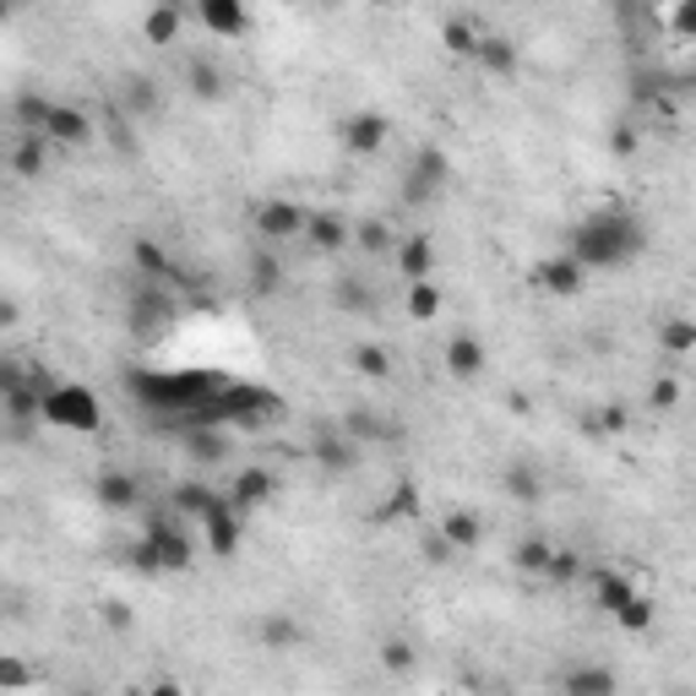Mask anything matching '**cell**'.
Here are the masks:
<instances>
[{"label": "cell", "instance_id": "603a6c76", "mask_svg": "<svg viewBox=\"0 0 696 696\" xmlns=\"http://www.w3.org/2000/svg\"><path fill=\"white\" fill-rule=\"evenodd\" d=\"M180 28H186V11H180L175 0H158V6H147V17H142L147 44H175V39H180Z\"/></svg>", "mask_w": 696, "mask_h": 696}, {"label": "cell", "instance_id": "ba28073f", "mask_svg": "<svg viewBox=\"0 0 696 696\" xmlns=\"http://www.w3.org/2000/svg\"><path fill=\"white\" fill-rule=\"evenodd\" d=\"M337 136H343V147H349V153L371 158V153H381V147H386V136H392V121H386L381 110H354V115H343Z\"/></svg>", "mask_w": 696, "mask_h": 696}, {"label": "cell", "instance_id": "7a4b0ae2", "mask_svg": "<svg viewBox=\"0 0 696 696\" xmlns=\"http://www.w3.org/2000/svg\"><path fill=\"white\" fill-rule=\"evenodd\" d=\"M131 571L142 576H158V571H190L196 567V539H190V522H180L175 511L169 517H147L142 522V539L126 544Z\"/></svg>", "mask_w": 696, "mask_h": 696}, {"label": "cell", "instance_id": "d6a6232c", "mask_svg": "<svg viewBox=\"0 0 696 696\" xmlns=\"http://www.w3.org/2000/svg\"><path fill=\"white\" fill-rule=\"evenodd\" d=\"M474 61L485 65V71H496V76H507V71H517V44L511 39H485Z\"/></svg>", "mask_w": 696, "mask_h": 696}, {"label": "cell", "instance_id": "f6af8a7d", "mask_svg": "<svg viewBox=\"0 0 696 696\" xmlns=\"http://www.w3.org/2000/svg\"><path fill=\"white\" fill-rule=\"evenodd\" d=\"M147 696H186L180 681H158V686H147Z\"/></svg>", "mask_w": 696, "mask_h": 696}, {"label": "cell", "instance_id": "74e56055", "mask_svg": "<svg viewBox=\"0 0 696 696\" xmlns=\"http://www.w3.org/2000/svg\"><path fill=\"white\" fill-rule=\"evenodd\" d=\"M131 261H136L142 272H153V278H158V272L169 267V261H164V251H158L153 240H131Z\"/></svg>", "mask_w": 696, "mask_h": 696}, {"label": "cell", "instance_id": "2e32d148", "mask_svg": "<svg viewBox=\"0 0 696 696\" xmlns=\"http://www.w3.org/2000/svg\"><path fill=\"white\" fill-rule=\"evenodd\" d=\"M186 87L201 98V104H218V98L229 93V76H224V65L212 61V55H190L186 61Z\"/></svg>", "mask_w": 696, "mask_h": 696}, {"label": "cell", "instance_id": "d6986e66", "mask_svg": "<svg viewBox=\"0 0 696 696\" xmlns=\"http://www.w3.org/2000/svg\"><path fill=\"white\" fill-rule=\"evenodd\" d=\"M180 451H186L196 468H218V463H229L235 442H229L224 430H186V436H180Z\"/></svg>", "mask_w": 696, "mask_h": 696}, {"label": "cell", "instance_id": "4dcf8cb0", "mask_svg": "<svg viewBox=\"0 0 696 696\" xmlns=\"http://www.w3.org/2000/svg\"><path fill=\"white\" fill-rule=\"evenodd\" d=\"M485 39H490V33H485L479 22H468V17H451V22H446V50H451V55H479Z\"/></svg>", "mask_w": 696, "mask_h": 696}, {"label": "cell", "instance_id": "e0dca14e", "mask_svg": "<svg viewBox=\"0 0 696 696\" xmlns=\"http://www.w3.org/2000/svg\"><path fill=\"white\" fill-rule=\"evenodd\" d=\"M593 593H599V610H610V621H615L626 604H636V599H642L632 576H626V571H610V567L593 571Z\"/></svg>", "mask_w": 696, "mask_h": 696}, {"label": "cell", "instance_id": "277c9868", "mask_svg": "<svg viewBox=\"0 0 696 696\" xmlns=\"http://www.w3.org/2000/svg\"><path fill=\"white\" fill-rule=\"evenodd\" d=\"M305 218H311V207H300V201H289V196H267V201H256L251 207V224L261 240H300L305 235Z\"/></svg>", "mask_w": 696, "mask_h": 696}, {"label": "cell", "instance_id": "7dc6e473", "mask_svg": "<svg viewBox=\"0 0 696 696\" xmlns=\"http://www.w3.org/2000/svg\"><path fill=\"white\" fill-rule=\"evenodd\" d=\"M681 696H686V692H681Z\"/></svg>", "mask_w": 696, "mask_h": 696}, {"label": "cell", "instance_id": "ab89813d", "mask_svg": "<svg viewBox=\"0 0 696 696\" xmlns=\"http://www.w3.org/2000/svg\"><path fill=\"white\" fill-rule=\"evenodd\" d=\"M669 28H675L681 39H696V0H681V6L669 11Z\"/></svg>", "mask_w": 696, "mask_h": 696}, {"label": "cell", "instance_id": "836d02e7", "mask_svg": "<svg viewBox=\"0 0 696 696\" xmlns=\"http://www.w3.org/2000/svg\"><path fill=\"white\" fill-rule=\"evenodd\" d=\"M381 669H386V675H408V669H414V642L386 636V642H381Z\"/></svg>", "mask_w": 696, "mask_h": 696}, {"label": "cell", "instance_id": "ffe728a7", "mask_svg": "<svg viewBox=\"0 0 696 696\" xmlns=\"http://www.w3.org/2000/svg\"><path fill=\"white\" fill-rule=\"evenodd\" d=\"M256 636H261V647H267V653H294V647L305 642V626H300L294 615L272 610V615H261V626H256Z\"/></svg>", "mask_w": 696, "mask_h": 696}, {"label": "cell", "instance_id": "5bb4252c", "mask_svg": "<svg viewBox=\"0 0 696 696\" xmlns=\"http://www.w3.org/2000/svg\"><path fill=\"white\" fill-rule=\"evenodd\" d=\"M442 360H446V376H451V381H479V376H485V343H479L474 332L446 337Z\"/></svg>", "mask_w": 696, "mask_h": 696}, {"label": "cell", "instance_id": "44dd1931", "mask_svg": "<svg viewBox=\"0 0 696 696\" xmlns=\"http://www.w3.org/2000/svg\"><path fill=\"white\" fill-rule=\"evenodd\" d=\"M218 507V490L212 485H201V479H190V485H175V496H169V511L180 517V522H196L201 528V517Z\"/></svg>", "mask_w": 696, "mask_h": 696}, {"label": "cell", "instance_id": "9a60e30c", "mask_svg": "<svg viewBox=\"0 0 696 696\" xmlns=\"http://www.w3.org/2000/svg\"><path fill=\"white\" fill-rule=\"evenodd\" d=\"M446 180V153L442 147H419L414 169H408V201H430Z\"/></svg>", "mask_w": 696, "mask_h": 696}, {"label": "cell", "instance_id": "7c38bea8", "mask_svg": "<svg viewBox=\"0 0 696 696\" xmlns=\"http://www.w3.org/2000/svg\"><path fill=\"white\" fill-rule=\"evenodd\" d=\"M582 283H588V272H582L567 251H555V256L539 261V289H544V294H555V300H576Z\"/></svg>", "mask_w": 696, "mask_h": 696}, {"label": "cell", "instance_id": "4fadbf2b", "mask_svg": "<svg viewBox=\"0 0 696 696\" xmlns=\"http://www.w3.org/2000/svg\"><path fill=\"white\" fill-rule=\"evenodd\" d=\"M561 696H621V675L610 664H571L561 675Z\"/></svg>", "mask_w": 696, "mask_h": 696}, {"label": "cell", "instance_id": "d590c367", "mask_svg": "<svg viewBox=\"0 0 696 696\" xmlns=\"http://www.w3.org/2000/svg\"><path fill=\"white\" fill-rule=\"evenodd\" d=\"M337 305L354 311V316H365V311H371V289H365L360 278H343V283H337Z\"/></svg>", "mask_w": 696, "mask_h": 696}, {"label": "cell", "instance_id": "ac0fdd59", "mask_svg": "<svg viewBox=\"0 0 696 696\" xmlns=\"http://www.w3.org/2000/svg\"><path fill=\"white\" fill-rule=\"evenodd\" d=\"M229 501H235L240 517H251L256 507H267V501H272V474H267V468H240V474H235V485H229Z\"/></svg>", "mask_w": 696, "mask_h": 696}, {"label": "cell", "instance_id": "83f0119b", "mask_svg": "<svg viewBox=\"0 0 696 696\" xmlns=\"http://www.w3.org/2000/svg\"><path fill=\"white\" fill-rule=\"evenodd\" d=\"M354 246L365 256H392L397 251V235L386 229V218H360L354 224Z\"/></svg>", "mask_w": 696, "mask_h": 696}, {"label": "cell", "instance_id": "bcb514c9", "mask_svg": "<svg viewBox=\"0 0 696 696\" xmlns=\"http://www.w3.org/2000/svg\"><path fill=\"white\" fill-rule=\"evenodd\" d=\"M82 696H87V692H82Z\"/></svg>", "mask_w": 696, "mask_h": 696}, {"label": "cell", "instance_id": "30bf717a", "mask_svg": "<svg viewBox=\"0 0 696 696\" xmlns=\"http://www.w3.org/2000/svg\"><path fill=\"white\" fill-rule=\"evenodd\" d=\"M392 267H397L408 283L436 278V240H430V235H403V240H397V251H392Z\"/></svg>", "mask_w": 696, "mask_h": 696}, {"label": "cell", "instance_id": "484cf974", "mask_svg": "<svg viewBox=\"0 0 696 696\" xmlns=\"http://www.w3.org/2000/svg\"><path fill=\"white\" fill-rule=\"evenodd\" d=\"M658 349H664V354H675V360L696 354V321L692 316H664V321H658Z\"/></svg>", "mask_w": 696, "mask_h": 696}, {"label": "cell", "instance_id": "f546056e", "mask_svg": "<svg viewBox=\"0 0 696 696\" xmlns=\"http://www.w3.org/2000/svg\"><path fill=\"white\" fill-rule=\"evenodd\" d=\"M403 305H408V316H414V321H436V311H442V283H436V278H425V283H408Z\"/></svg>", "mask_w": 696, "mask_h": 696}, {"label": "cell", "instance_id": "52a82bcc", "mask_svg": "<svg viewBox=\"0 0 696 696\" xmlns=\"http://www.w3.org/2000/svg\"><path fill=\"white\" fill-rule=\"evenodd\" d=\"M305 246L321 256H337L354 246V224L337 212V207H311V218H305Z\"/></svg>", "mask_w": 696, "mask_h": 696}, {"label": "cell", "instance_id": "6da1fadb", "mask_svg": "<svg viewBox=\"0 0 696 696\" xmlns=\"http://www.w3.org/2000/svg\"><path fill=\"white\" fill-rule=\"evenodd\" d=\"M647 246H653V235L632 207H599V212L576 218L567 256L593 278V272H626L632 261H642Z\"/></svg>", "mask_w": 696, "mask_h": 696}, {"label": "cell", "instance_id": "9c48e42d", "mask_svg": "<svg viewBox=\"0 0 696 696\" xmlns=\"http://www.w3.org/2000/svg\"><path fill=\"white\" fill-rule=\"evenodd\" d=\"M93 496H98L104 511H136L142 507V479L126 474V468H104V474L93 479Z\"/></svg>", "mask_w": 696, "mask_h": 696}, {"label": "cell", "instance_id": "b9f144b4", "mask_svg": "<svg viewBox=\"0 0 696 696\" xmlns=\"http://www.w3.org/2000/svg\"><path fill=\"white\" fill-rule=\"evenodd\" d=\"M425 555H430V561H451V555H457V550H451V544H446L442 533H430V539H425Z\"/></svg>", "mask_w": 696, "mask_h": 696}, {"label": "cell", "instance_id": "60d3db41", "mask_svg": "<svg viewBox=\"0 0 696 696\" xmlns=\"http://www.w3.org/2000/svg\"><path fill=\"white\" fill-rule=\"evenodd\" d=\"M647 397H653L658 408H675V403H681V381L658 376V381H653V386H647Z\"/></svg>", "mask_w": 696, "mask_h": 696}, {"label": "cell", "instance_id": "d4e9b609", "mask_svg": "<svg viewBox=\"0 0 696 696\" xmlns=\"http://www.w3.org/2000/svg\"><path fill=\"white\" fill-rule=\"evenodd\" d=\"M246 283H251V294H261V300H272L278 289H283V261L272 251H256L251 267H246Z\"/></svg>", "mask_w": 696, "mask_h": 696}, {"label": "cell", "instance_id": "ee69618b", "mask_svg": "<svg viewBox=\"0 0 696 696\" xmlns=\"http://www.w3.org/2000/svg\"><path fill=\"white\" fill-rule=\"evenodd\" d=\"M599 425H604V430H626V414H621V408H604Z\"/></svg>", "mask_w": 696, "mask_h": 696}, {"label": "cell", "instance_id": "8992f818", "mask_svg": "<svg viewBox=\"0 0 696 696\" xmlns=\"http://www.w3.org/2000/svg\"><path fill=\"white\" fill-rule=\"evenodd\" d=\"M240 533H246V517L235 511L229 496H218V507L201 517V539H207V550H212L218 561H229V555L240 550Z\"/></svg>", "mask_w": 696, "mask_h": 696}, {"label": "cell", "instance_id": "7402d4cb", "mask_svg": "<svg viewBox=\"0 0 696 696\" xmlns=\"http://www.w3.org/2000/svg\"><path fill=\"white\" fill-rule=\"evenodd\" d=\"M436 533H442L446 544L463 555V550H479L485 544V522L474 517V511H446L442 522H436Z\"/></svg>", "mask_w": 696, "mask_h": 696}, {"label": "cell", "instance_id": "8fae6325", "mask_svg": "<svg viewBox=\"0 0 696 696\" xmlns=\"http://www.w3.org/2000/svg\"><path fill=\"white\" fill-rule=\"evenodd\" d=\"M196 22H201L212 39H240V33L251 28V11H246L240 0H201V6H196Z\"/></svg>", "mask_w": 696, "mask_h": 696}, {"label": "cell", "instance_id": "1f68e13d", "mask_svg": "<svg viewBox=\"0 0 696 696\" xmlns=\"http://www.w3.org/2000/svg\"><path fill=\"white\" fill-rule=\"evenodd\" d=\"M511 561L528 571V576H550V561H555V544H544V539H522L517 550H511Z\"/></svg>", "mask_w": 696, "mask_h": 696}, {"label": "cell", "instance_id": "3957f363", "mask_svg": "<svg viewBox=\"0 0 696 696\" xmlns=\"http://www.w3.org/2000/svg\"><path fill=\"white\" fill-rule=\"evenodd\" d=\"M39 425L61 430V436H98L104 430V403L82 381H50L44 403H39Z\"/></svg>", "mask_w": 696, "mask_h": 696}, {"label": "cell", "instance_id": "f1b7e54d", "mask_svg": "<svg viewBox=\"0 0 696 696\" xmlns=\"http://www.w3.org/2000/svg\"><path fill=\"white\" fill-rule=\"evenodd\" d=\"M316 463L326 474H349V468L360 463V451H354L349 436H316Z\"/></svg>", "mask_w": 696, "mask_h": 696}, {"label": "cell", "instance_id": "7bdbcfd3", "mask_svg": "<svg viewBox=\"0 0 696 696\" xmlns=\"http://www.w3.org/2000/svg\"><path fill=\"white\" fill-rule=\"evenodd\" d=\"M104 621H110V626H121V632L136 626V615H126V604H104Z\"/></svg>", "mask_w": 696, "mask_h": 696}, {"label": "cell", "instance_id": "cb8c5ba5", "mask_svg": "<svg viewBox=\"0 0 696 696\" xmlns=\"http://www.w3.org/2000/svg\"><path fill=\"white\" fill-rule=\"evenodd\" d=\"M349 365H354L365 381H392V371H397L386 343H354V349H349Z\"/></svg>", "mask_w": 696, "mask_h": 696}, {"label": "cell", "instance_id": "8d00e7d4", "mask_svg": "<svg viewBox=\"0 0 696 696\" xmlns=\"http://www.w3.org/2000/svg\"><path fill=\"white\" fill-rule=\"evenodd\" d=\"M153 104H158L153 82H147V76H131V82H126V110H136V115H153Z\"/></svg>", "mask_w": 696, "mask_h": 696}, {"label": "cell", "instance_id": "4316f807", "mask_svg": "<svg viewBox=\"0 0 696 696\" xmlns=\"http://www.w3.org/2000/svg\"><path fill=\"white\" fill-rule=\"evenodd\" d=\"M44 153H50V142H44L39 131H28V136L17 142V153H11V169H17L22 180H39V175H44Z\"/></svg>", "mask_w": 696, "mask_h": 696}, {"label": "cell", "instance_id": "5b68a950", "mask_svg": "<svg viewBox=\"0 0 696 696\" xmlns=\"http://www.w3.org/2000/svg\"><path fill=\"white\" fill-rule=\"evenodd\" d=\"M33 131H39L50 147H87V142H93V121H87V110L61 104V98L44 104V115H39V126Z\"/></svg>", "mask_w": 696, "mask_h": 696}, {"label": "cell", "instance_id": "f35d334b", "mask_svg": "<svg viewBox=\"0 0 696 696\" xmlns=\"http://www.w3.org/2000/svg\"><path fill=\"white\" fill-rule=\"evenodd\" d=\"M571 576H582V555H576V550H555V561H550V582H571Z\"/></svg>", "mask_w": 696, "mask_h": 696}, {"label": "cell", "instance_id": "e575fe53", "mask_svg": "<svg viewBox=\"0 0 696 696\" xmlns=\"http://www.w3.org/2000/svg\"><path fill=\"white\" fill-rule=\"evenodd\" d=\"M507 496H511V501H528V507H533V501L544 496V485H539V474H533V468H511V474H507Z\"/></svg>", "mask_w": 696, "mask_h": 696}]
</instances>
